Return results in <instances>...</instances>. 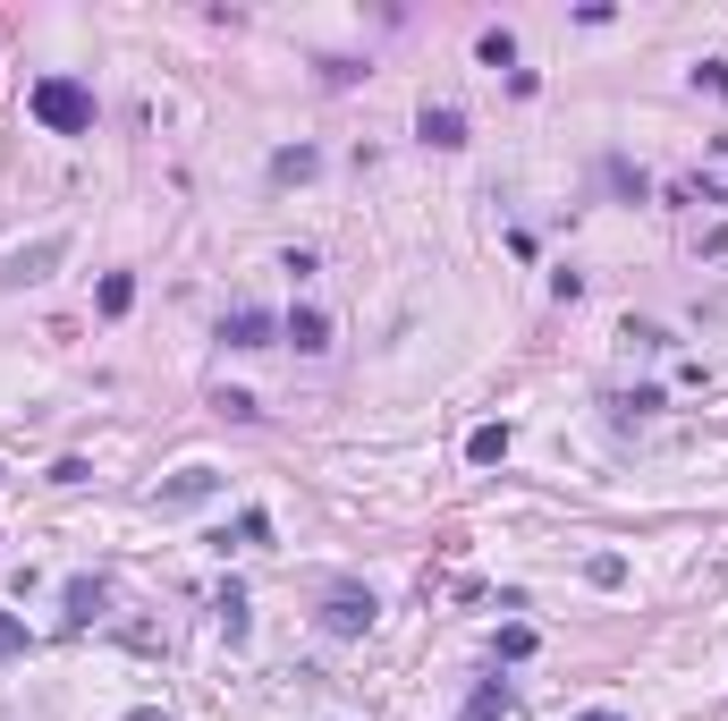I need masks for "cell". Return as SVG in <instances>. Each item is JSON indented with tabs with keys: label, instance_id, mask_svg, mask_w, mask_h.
Wrapping results in <instances>:
<instances>
[{
	"label": "cell",
	"instance_id": "16",
	"mask_svg": "<svg viewBox=\"0 0 728 721\" xmlns=\"http://www.w3.org/2000/svg\"><path fill=\"white\" fill-rule=\"evenodd\" d=\"M475 52H483L492 68H508V60H517V34H508V26H483V43H475Z\"/></svg>",
	"mask_w": 728,
	"mask_h": 721
},
{
	"label": "cell",
	"instance_id": "18",
	"mask_svg": "<svg viewBox=\"0 0 728 721\" xmlns=\"http://www.w3.org/2000/svg\"><path fill=\"white\" fill-rule=\"evenodd\" d=\"M585 577H593V586H627V560H619V552H593V560H585Z\"/></svg>",
	"mask_w": 728,
	"mask_h": 721
},
{
	"label": "cell",
	"instance_id": "17",
	"mask_svg": "<svg viewBox=\"0 0 728 721\" xmlns=\"http://www.w3.org/2000/svg\"><path fill=\"white\" fill-rule=\"evenodd\" d=\"M26 645H34V637H26V620H18V611H0V662H18Z\"/></svg>",
	"mask_w": 728,
	"mask_h": 721
},
{
	"label": "cell",
	"instance_id": "9",
	"mask_svg": "<svg viewBox=\"0 0 728 721\" xmlns=\"http://www.w3.org/2000/svg\"><path fill=\"white\" fill-rule=\"evenodd\" d=\"M212 611H221V637H229V645H246V628H254L246 586H221V594H212Z\"/></svg>",
	"mask_w": 728,
	"mask_h": 721
},
{
	"label": "cell",
	"instance_id": "7",
	"mask_svg": "<svg viewBox=\"0 0 728 721\" xmlns=\"http://www.w3.org/2000/svg\"><path fill=\"white\" fill-rule=\"evenodd\" d=\"M111 611V577H68V628H94Z\"/></svg>",
	"mask_w": 728,
	"mask_h": 721
},
{
	"label": "cell",
	"instance_id": "6",
	"mask_svg": "<svg viewBox=\"0 0 728 721\" xmlns=\"http://www.w3.org/2000/svg\"><path fill=\"white\" fill-rule=\"evenodd\" d=\"M280 340L297 348V357H322V348H331V314H322V306H297V314L280 323Z\"/></svg>",
	"mask_w": 728,
	"mask_h": 721
},
{
	"label": "cell",
	"instance_id": "4",
	"mask_svg": "<svg viewBox=\"0 0 728 721\" xmlns=\"http://www.w3.org/2000/svg\"><path fill=\"white\" fill-rule=\"evenodd\" d=\"M212 492H221L212 467H178L170 484H153V510H195V501H212Z\"/></svg>",
	"mask_w": 728,
	"mask_h": 721
},
{
	"label": "cell",
	"instance_id": "1",
	"mask_svg": "<svg viewBox=\"0 0 728 721\" xmlns=\"http://www.w3.org/2000/svg\"><path fill=\"white\" fill-rule=\"evenodd\" d=\"M26 111L51 136H85V128H94V85H77V77H34Z\"/></svg>",
	"mask_w": 728,
	"mask_h": 721
},
{
	"label": "cell",
	"instance_id": "22",
	"mask_svg": "<svg viewBox=\"0 0 728 721\" xmlns=\"http://www.w3.org/2000/svg\"><path fill=\"white\" fill-rule=\"evenodd\" d=\"M576 721H627V713H610V705H593V713H576Z\"/></svg>",
	"mask_w": 728,
	"mask_h": 721
},
{
	"label": "cell",
	"instance_id": "10",
	"mask_svg": "<svg viewBox=\"0 0 728 721\" xmlns=\"http://www.w3.org/2000/svg\"><path fill=\"white\" fill-rule=\"evenodd\" d=\"M229 543H238V552H263V543H271V510H238V526L221 535V552Z\"/></svg>",
	"mask_w": 728,
	"mask_h": 721
},
{
	"label": "cell",
	"instance_id": "20",
	"mask_svg": "<svg viewBox=\"0 0 728 721\" xmlns=\"http://www.w3.org/2000/svg\"><path fill=\"white\" fill-rule=\"evenodd\" d=\"M695 85H703V94H720V102H728V60H703V68H695Z\"/></svg>",
	"mask_w": 728,
	"mask_h": 721
},
{
	"label": "cell",
	"instance_id": "15",
	"mask_svg": "<svg viewBox=\"0 0 728 721\" xmlns=\"http://www.w3.org/2000/svg\"><path fill=\"white\" fill-rule=\"evenodd\" d=\"M492 654H500V662H525V654H534V628H525V620H508L500 637H492Z\"/></svg>",
	"mask_w": 728,
	"mask_h": 721
},
{
	"label": "cell",
	"instance_id": "21",
	"mask_svg": "<svg viewBox=\"0 0 728 721\" xmlns=\"http://www.w3.org/2000/svg\"><path fill=\"white\" fill-rule=\"evenodd\" d=\"M127 721H170V713H161V705H136V713H127Z\"/></svg>",
	"mask_w": 728,
	"mask_h": 721
},
{
	"label": "cell",
	"instance_id": "14",
	"mask_svg": "<svg viewBox=\"0 0 728 721\" xmlns=\"http://www.w3.org/2000/svg\"><path fill=\"white\" fill-rule=\"evenodd\" d=\"M94 306H102V314H111V323H119L127 306H136V281H127V272H102V289H94Z\"/></svg>",
	"mask_w": 728,
	"mask_h": 721
},
{
	"label": "cell",
	"instance_id": "13",
	"mask_svg": "<svg viewBox=\"0 0 728 721\" xmlns=\"http://www.w3.org/2000/svg\"><path fill=\"white\" fill-rule=\"evenodd\" d=\"M314 170H322L314 145H280V153H271V179H314Z\"/></svg>",
	"mask_w": 728,
	"mask_h": 721
},
{
	"label": "cell",
	"instance_id": "19",
	"mask_svg": "<svg viewBox=\"0 0 728 721\" xmlns=\"http://www.w3.org/2000/svg\"><path fill=\"white\" fill-rule=\"evenodd\" d=\"M212 408H221V416H238V425H254V416H263V408H254V391H221Z\"/></svg>",
	"mask_w": 728,
	"mask_h": 721
},
{
	"label": "cell",
	"instance_id": "2",
	"mask_svg": "<svg viewBox=\"0 0 728 721\" xmlns=\"http://www.w3.org/2000/svg\"><path fill=\"white\" fill-rule=\"evenodd\" d=\"M373 586H331L322 594V611H314V628L322 637H365V628H373Z\"/></svg>",
	"mask_w": 728,
	"mask_h": 721
},
{
	"label": "cell",
	"instance_id": "11",
	"mask_svg": "<svg viewBox=\"0 0 728 721\" xmlns=\"http://www.w3.org/2000/svg\"><path fill=\"white\" fill-rule=\"evenodd\" d=\"M508 442H517L508 425H475V433H466V459H475V467H500V459H508Z\"/></svg>",
	"mask_w": 728,
	"mask_h": 721
},
{
	"label": "cell",
	"instance_id": "5",
	"mask_svg": "<svg viewBox=\"0 0 728 721\" xmlns=\"http://www.w3.org/2000/svg\"><path fill=\"white\" fill-rule=\"evenodd\" d=\"M415 136H424V145H441V153H458V145H466V111H458V102H424Z\"/></svg>",
	"mask_w": 728,
	"mask_h": 721
},
{
	"label": "cell",
	"instance_id": "3",
	"mask_svg": "<svg viewBox=\"0 0 728 721\" xmlns=\"http://www.w3.org/2000/svg\"><path fill=\"white\" fill-rule=\"evenodd\" d=\"M68 255V230H51V238H34V247H9L0 255V289H34V281H51V263Z\"/></svg>",
	"mask_w": 728,
	"mask_h": 721
},
{
	"label": "cell",
	"instance_id": "8",
	"mask_svg": "<svg viewBox=\"0 0 728 721\" xmlns=\"http://www.w3.org/2000/svg\"><path fill=\"white\" fill-rule=\"evenodd\" d=\"M221 340H229V348H271V340H280V323H271L263 306H238V314L221 323Z\"/></svg>",
	"mask_w": 728,
	"mask_h": 721
},
{
	"label": "cell",
	"instance_id": "12",
	"mask_svg": "<svg viewBox=\"0 0 728 721\" xmlns=\"http://www.w3.org/2000/svg\"><path fill=\"white\" fill-rule=\"evenodd\" d=\"M508 705H517V696H508V679H483V688L466 696V713H458V721H500Z\"/></svg>",
	"mask_w": 728,
	"mask_h": 721
}]
</instances>
